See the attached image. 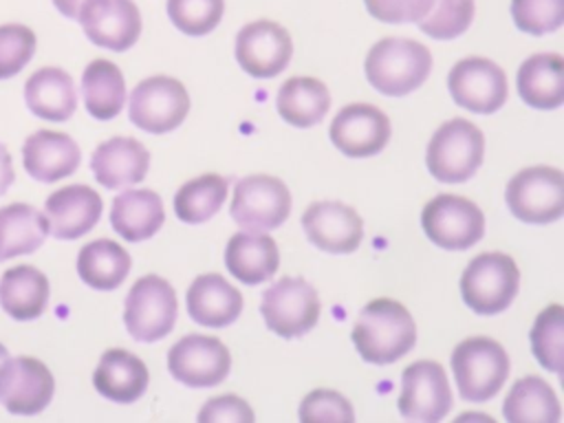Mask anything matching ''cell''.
I'll return each instance as SVG.
<instances>
[{
	"label": "cell",
	"mask_w": 564,
	"mask_h": 423,
	"mask_svg": "<svg viewBox=\"0 0 564 423\" xmlns=\"http://www.w3.org/2000/svg\"><path fill=\"white\" fill-rule=\"evenodd\" d=\"M350 337L361 359L386 366L412 350L416 326L401 302L377 297L359 311Z\"/></svg>",
	"instance_id": "cell-1"
},
{
	"label": "cell",
	"mask_w": 564,
	"mask_h": 423,
	"mask_svg": "<svg viewBox=\"0 0 564 423\" xmlns=\"http://www.w3.org/2000/svg\"><path fill=\"white\" fill-rule=\"evenodd\" d=\"M364 70L375 90L388 97H403L427 79L432 55L416 40L383 37L368 51Z\"/></svg>",
	"instance_id": "cell-2"
},
{
	"label": "cell",
	"mask_w": 564,
	"mask_h": 423,
	"mask_svg": "<svg viewBox=\"0 0 564 423\" xmlns=\"http://www.w3.org/2000/svg\"><path fill=\"white\" fill-rule=\"evenodd\" d=\"M485 154L480 128L467 119L441 123L427 143L425 163L430 174L443 183H463L476 174Z\"/></svg>",
	"instance_id": "cell-3"
},
{
	"label": "cell",
	"mask_w": 564,
	"mask_h": 423,
	"mask_svg": "<svg viewBox=\"0 0 564 423\" xmlns=\"http://www.w3.org/2000/svg\"><path fill=\"white\" fill-rule=\"evenodd\" d=\"M520 271L511 256L487 251L476 256L460 275L463 302L478 315H496L518 295Z\"/></svg>",
	"instance_id": "cell-4"
},
{
	"label": "cell",
	"mask_w": 564,
	"mask_h": 423,
	"mask_svg": "<svg viewBox=\"0 0 564 423\" xmlns=\"http://www.w3.org/2000/svg\"><path fill=\"white\" fill-rule=\"evenodd\" d=\"M458 394L465 401H489L509 377V355L491 337H469L452 352Z\"/></svg>",
	"instance_id": "cell-5"
},
{
	"label": "cell",
	"mask_w": 564,
	"mask_h": 423,
	"mask_svg": "<svg viewBox=\"0 0 564 423\" xmlns=\"http://www.w3.org/2000/svg\"><path fill=\"white\" fill-rule=\"evenodd\" d=\"M505 200L522 223L546 225L560 220L564 214V174L551 165L524 167L507 183Z\"/></svg>",
	"instance_id": "cell-6"
},
{
	"label": "cell",
	"mask_w": 564,
	"mask_h": 423,
	"mask_svg": "<svg viewBox=\"0 0 564 423\" xmlns=\"http://www.w3.org/2000/svg\"><path fill=\"white\" fill-rule=\"evenodd\" d=\"M178 315L176 291L172 284L159 275L139 278L126 295L123 322L132 339L156 341L165 337Z\"/></svg>",
	"instance_id": "cell-7"
},
{
	"label": "cell",
	"mask_w": 564,
	"mask_h": 423,
	"mask_svg": "<svg viewBox=\"0 0 564 423\" xmlns=\"http://www.w3.org/2000/svg\"><path fill=\"white\" fill-rule=\"evenodd\" d=\"M260 313L269 330L291 339L306 335L317 324L322 304L311 282L286 275L262 293Z\"/></svg>",
	"instance_id": "cell-8"
},
{
	"label": "cell",
	"mask_w": 564,
	"mask_h": 423,
	"mask_svg": "<svg viewBox=\"0 0 564 423\" xmlns=\"http://www.w3.org/2000/svg\"><path fill=\"white\" fill-rule=\"evenodd\" d=\"M425 236L441 249L474 247L485 234V216L476 203L456 194L434 196L421 212Z\"/></svg>",
	"instance_id": "cell-9"
},
{
	"label": "cell",
	"mask_w": 564,
	"mask_h": 423,
	"mask_svg": "<svg viewBox=\"0 0 564 423\" xmlns=\"http://www.w3.org/2000/svg\"><path fill=\"white\" fill-rule=\"evenodd\" d=\"M187 112L189 95L185 86L167 75H156L139 82L130 95V121L152 134H163L178 128L185 121Z\"/></svg>",
	"instance_id": "cell-10"
},
{
	"label": "cell",
	"mask_w": 564,
	"mask_h": 423,
	"mask_svg": "<svg viewBox=\"0 0 564 423\" xmlns=\"http://www.w3.org/2000/svg\"><path fill=\"white\" fill-rule=\"evenodd\" d=\"M231 218L247 231H269L280 227L291 212L289 187L269 174H251L236 183Z\"/></svg>",
	"instance_id": "cell-11"
},
{
	"label": "cell",
	"mask_w": 564,
	"mask_h": 423,
	"mask_svg": "<svg viewBox=\"0 0 564 423\" xmlns=\"http://www.w3.org/2000/svg\"><path fill=\"white\" fill-rule=\"evenodd\" d=\"M167 368L187 388H212L227 379L231 355L218 337L194 333L170 348Z\"/></svg>",
	"instance_id": "cell-12"
},
{
	"label": "cell",
	"mask_w": 564,
	"mask_h": 423,
	"mask_svg": "<svg viewBox=\"0 0 564 423\" xmlns=\"http://www.w3.org/2000/svg\"><path fill=\"white\" fill-rule=\"evenodd\" d=\"M452 408V390L441 364L423 359L410 364L401 375L399 412L410 421L436 423Z\"/></svg>",
	"instance_id": "cell-13"
},
{
	"label": "cell",
	"mask_w": 564,
	"mask_h": 423,
	"mask_svg": "<svg viewBox=\"0 0 564 423\" xmlns=\"http://www.w3.org/2000/svg\"><path fill=\"white\" fill-rule=\"evenodd\" d=\"M55 392L51 370L35 357H7L0 361V403L11 414L42 412Z\"/></svg>",
	"instance_id": "cell-14"
},
{
	"label": "cell",
	"mask_w": 564,
	"mask_h": 423,
	"mask_svg": "<svg viewBox=\"0 0 564 423\" xmlns=\"http://www.w3.org/2000/svg\"><path fill=\"white\" fill-rule=\"evenodd\" d=\"M452 99L471 112L491 115L507 101V75L487 57H465L449 70Z\"/></svg>",
	"instance_id": "cell-15"
},
{
	"label": "cell",
	"mask_w": 564,
	"mask_h": 423,
	"mask_svg": "<svg viewBox=\"0 0 564 423\" xmlns=\"http://www.w3.org/2000/svg\"><path fill=\"white\" fill-rule=\"evenodd\" d=\"M77 20L93 44L115 53L128 51L141 35V13L132 0H86Z\"/></svg>",
	"instance_id": "cell-16"
},
{
	"label": "cell",
	"mask_w": 564,
	"mask_h": 423,
	"mask_svg": "<svg viewBox=\"0 0 564 423\" xmlns=\"http://www.w3.org/2000/svg\"><path fill=\"white\" fill-rule=\"evenodd\" d=\"M293 55L289 31L271 20L245 24L236 35V59L253 77H275Z\"/></svg>",
	"instance_id": "cell-17"
},
{
	"label": "cell",
	"mask_w": 564,
	"mask_h": 423,
	"mask_svg": "<svg viewBox=\"0 0 564 423\" xmlns=\"http://www.w3.org/2000/svg\"><path fill=\"white\" fill-rule=\"evenodd\" d=\"M330 141L350 159H366L379 154L390 141L388 117L370 104L344 106L330 123Z\"/></svg>",
	"instance_id": "cell-18"
},
{
	"label": "cell",
	"mask_w": 564,
	"mask_h": 423,
	"mask_svg": "<svg viewBox=\"0 0 564 423\" xmlns=\"http://www.w3.org/2000/svg\"><path fill=\"white\" fill-rule=\"evenodd\" d=\"M306 238L328 253H352L364 238L359 214L339 200H319L306 207L302 216Z\"/></svg>",
	"instance_id": "cell-19"
},
{
	"label": "cell",
	"mask_w": 564,
	"mask_h": 423,
	"mask_svg": "<svg viewBox=\"0 0 564 423\" xmlns=\"http://www.w3.org/2000/svg\"><path fill=\"white\" fill-rule=\"evenodd\" d=\"M101 196L88 185H66L46 198L44 216L48 234L57 240H75L88 234L101 218Z\"/></svg>",
	"instance_id": "cell-20"
},
{
	"label": "cell",
	"mask_w": 564,
	"mask_h": 423,
	"mask_svg": "<svg viewBox=\"0 0 564 423\" xmlns=\"http://www.w3.org/2000/svg\"><path fill=\"white\" fill-rule=\"evenodd\" d=\"M150 152L132 137H112L99 143L90 156V170L99 185L121 189L145 178Z\"/></svg>",
	"instance_id": "cell-21"
},
{
	"label": "cell",
	"mask_w": 564,
	"mask_h": 423,
	"mask_svg": "<svg viewBox=\"0 0 564 423\" xmlns=\"http://www.w3.org/2000/svg\"><path fill=\"white\" fill-rule=\"evenodd\" d=\"M82 161L79 145L57 130H37L22 145V163L31 178L55 183L70 176Z\"/></svg>",
	"instance_id": "cell-22"
},
{
	"label": "cell",
	"mask_w": 564,
	"mask_h": 423,
	"mask_svg": "<svg viewBox=\"0 0 564 423\" xmlns=\"http://www.w3.org/2000/svg\"><path fill=\"white\" fill-rule=\"evenodd\" d=\"M278 245L264 231H238L225 247V267L238 282H267L278 271Z\"/></svg>",
	"instance_id": "cell-23"
},
{
	"label": "cell",
	"mask_w": 564,
	"mask_h": 423,
	"mask_svg": "<svg viewBox=\"0 0 564 423\" xmlns=\"http://www.w3.org/2000/svg\"><path fill=\"white\" fill-rule=\"evenodd\" d=\"M148 381L150 375L145 364L123 348L106 350L93 372V386L97 392L123 405L134 403L145 392Z\"/></svg>",
	"instance_id": "cell-24"
},
{
	"label": "cell",
	"mask_w": 564,
	"mask_h": 423,
	"mask_svg": "<svg viewBox=\"0 0 564 423\" xmlns=\"http://www.w3.org/2000/svg\"><path fill=\"white\" fill-rule=\"evenodd\" d=\"M240 291L218 273H203L187 289V313L203 326H229L240 315Z\"/></svg>",
	"instance_id": "cell-25"
},
{
	"label": "cell",
	"mask_w": 564,
	"mask_h": 423,
	"mask_svg": "<svg viewBox=\"0 0 564 423\" xmlns=\"http://www.w3.org/2000/svg\"><path fill=\"white\" fill-rule=\"evenodd\" d=\"M163 220V203L152 189H126L112 200L110 225L128 242L152 238L161 229Z\"/></svg>",
	"instance_id": "cell-26"
},
{
	"label": "cell",
	"mask_w": 564,
	"mask_h": 423,
	"mask_svg": "<svg viewBox=\"0 0 564 423\" xmlns=\"http://www.w3.org/2000/svg\"><path fill=\"white\" fill-rule=\"evenodd\" d=\"M24 101L44 121H66L77 108L73 77L55 66L40 68L24 84Z\"/></svg>",
	"instance_id": "cell-27"
},
{
	"label": "cell",
	"mask_w": 564,
	"mask_h": 423,
	"mask_svg": "<svg viewBox=\"0 0 564 423\" xmlns=\"http://www.w3.org/2000/svg\"><path fill=\"white\" fill-rule=\"evenodd\" d=\"M518 93L538 110L560 108L564 101V59L557 53H535L518 68Z\"/></svg>",
	"instance_id": "cell-28"
},
{
	"label": "cell",
	"mask_w": 564,
	"mask_h": 423,
	"mask_svg": "<svg viewBox=\"0 0 564 423\" xmlns=\"http://www.w3.org/2000/svg\"><path fill=\"white\" fill-rule=\"evenodd\" d=\"M48 304V280L31 267L18 264L0 278V306L15 322H31L44 313Z\"/></svg>",
	"instance_id": "cell-29"
},
{
	"label": "cell",
	"mask_w": 564,
	"mask_h": 423,
	"mask_svg": "<svg viewBox=\"0 0 564 423\" xmlns=\"http://www.w3.org/2000/svg\"><path fill=\"white\" fill-rule=\"evenodd\" d=\"M48 236L46 216L26 203H11L0 207V262L33 253Z\"/></svg>",
	"instance_id": "cell-30"
},
{
	"label": "cell",
	"mask_w": 564,
	"mask_h": 423,
	"mask_svg": "<svg viewBox=\"0 0 564 423\" xmlns=\"http://www.w3.org/2000/svg\"><path fill=\"white\" fill-rule=\"evenodd\" d=\"M280 117L295 128H311L319 123L330 108V93L324 82L315 77L286 79L275 97Z\"/></svg>",
	"instance_id": "cell-31"
},
{
	"label": "cell",
	"mask_w": 564,
	"mask_h": 423,
	"mask_svg": "<svg viewBox=\"0 0 564 423\" xmlns=\"http://www.w3.org/2000/svg\"><path fill=\"white\" fill-rule=\"evenodd\" d=\"M502 412L511 423H557L562 414L553 388L538 375L522 377L511 386Z\"/></svg>",
	"instance_id": "cell-32"
},
{
	"label": "cell",
	"mask_w": 564,
	"mask_h": 423,
	"mask_svg": "<svg viewBox=\"0 0 564 423\" xmlns=\"http://www.w3.org/2000/svg\"><path fill=\"white\" fill-rule=\"evenodd\" d=\"M82 95L90 117L108 121L117 117L126 101V79L110 59H93L82 75Z\"/></svg>",
	"instance_id": "cell-33"
},
{
	"label": "cell",
	"mask_w": 564,
	"mask_h": 423,
	"mask_svg": "<svg viewBox=\"0 0 564 423\" xmlns=\"http://www.w3.org/2000/svg\"><path fill=\"white\" fill-rule=\"evenodd\" d=\"M130 271V253L115 240L99 238L79 249L77 273L79 278L97 289L112 291L117 289Z\"/></svg>",
	"instance_id": "cell-34"
},
{
	"label": "cell",
	"mask_w": 564,
	"mask_h": 423,
	"mask_svg": "<svg viewBox=\"0 0 564 423\" xmlns=\"http://www.w3.org/2000/svg\"><path fill=\"white\" fill-rule=\"evenodd\" d=\"M229 181L220 174H203L187 181L174 196V212L183 223L200 225L209 220L225 203Z\"/></svg>",
	"instance_id": "cell-35"
},
{
	"label": "cell",
	"mask_w": 564,
	"mask_h": 423,
	"mask_svg": "<svg viewBox=\"0 0 564 423\" xmlns=\"http://www.w3.org/2000/svg\"><path fill=\"white\" fill-rule=\"evenodd\" d=\"M531 350L535 359L551 372H560L564 364V308L549 304L533 322Z\"/></svg>",
	"instance_id": "cell-36"
},
{
	"label": "cell",
	"mask_w": 564,
	"mask_h": 423,
	"mask_svg": "<svg viewBox=\"0 0 564 423\" xmlns=\"http://www.w3.org/2000/svg\"><path fill=\"white\" fill-rule=\"evenodd\" d=\"M474 9V0H434L432 9L416 24L434 40H454L469 29Z\"/></svg>",
	"instance_id": "cell-37"
},
{
	"label": "cell",
	"mask_w": 564,
	"mask_h": 423,
	"mask_svg": "<svg viewBox=\"0 0 564 423\" xmlns=\"http://www.w3.org/2000/svg\"><path fill=\"white\" fill-rule=\"evenodd\" d=\"M225 11V0H167V15L172 24L185 35L212 33Z\"/></svg>",
	"instance_id": "cell-38"
},
{
	"label": "cell",
	"mask_w": 564,
	"mask_h": 423,
	"mask_svg": "<svg viewBox=\"0 0 564 423\" xmlns=\"http://www.w3.org/2000/svg\"><path fill=\"white\" fill-rule=\"evenodd\" d=\"M511 18L522 33L546 35L564 22V0H511Z\"/></svg>",
	"instance_id": "cell-39"
},
{
	"label": "cell",
	"mask_w": 564,
	"mask_h": 423,
	"mask_svg": "<svg viewBox=\"0 0 564 423\" xmlns=\"http://www.w3.org/2000/svg\"><path fill=\"white\" fill-rule=\"evenodd\" d=\"M35 33L26 24H0V79L18 75L35 53Z\"/></svg>",
	"instance_id": "cell-40"
},
{
	"label": "cell",
	"mask_w": 564,
	"mask_h": 423,
	"mask_svg": "<svg viewBox=\"0 0 564 423\" xmlns=\"http://www.w3.org/2000/svg\"><path fill=\"white\" fill-rule=\"evenodd\" d=\"M300 421L304 423H315V421H339V423H350L355 421L352 405L348 399L335 390H313L304 397L300 405Z\"/></svg>",
	"instance_id": "cell-41"
},
{
	"label": "cell",
	"mask_w": 564,
	"mask_h": 423,
	"mask_svg": "<svg viewBox=\"0 0 564 423\" xmlns=\"http://www.w3.org/2000/svg\"><path fill=\"white\" fill-rule=\"evenodd\" d=\"M434 0H364L368 13L388 24L419 22L432 9Z\"/></svg>",
	"instance_id": "cell-42"
},
{
	"label": "cell",
	"mask_w": 564,
	"mask_h": 423,
	"mask_svg": "<svg viewBox=\"0 0 564 423\" xmlns=\"http://www.w3.org/2000/svg\"><path fill=\"white\" fill-rule=\"evenodd\" d=\"M253 410L249 408V403L236 394H223V397H214L209 399L203 410L198 412V421L200 423H251Z\"/></svg>",
	"instance_id": "cell-43"
},
{
	"label": "cell",
	"mask_w": 564,
	"mask_h": 423,
	"mask_svg": "<svg viewBox=\"0 0 564 423\" xmlns=\"http://www.w3.org/2000/svg\"><path fill=\"white\" fill-rule=\"evenodd\" d=\"M13 178H15V172H13L11 154H9V150L0 143V196L11 187Z\"/></svg>",
	"instance_id": "cell-44"
},
{
	"label": "cell",
	"mask_w": 564,
	"mask_h": 423,
	"mask_svg": "<svg viewBox=\"0 0 564 423\" xmlns=\"http://www.w3.org/2000/svg\"><path fill=\"white\" fill-rule=\"evenodd\" d=\"M84 2H86V0H53L55 9H57L64 18H68V20H77L79 9H82Z\"/></svg>",
	"instance_id": "cell-45"
},
{
	"label": "cell",
	"mask_w": 564,
	"mask_h": 423,
	"mask_svg": "<svg viewBox=\"0 0 564 423\" xmlns=\"http://www.w3.org/2000/svg\"><path fill=\"white\" fill-rule=\"evenodd\" d=\"M7 357H9V350L0 344V361H2V359H7Z\"/></svg>",
	"instance_id": "cell-46"
}]
</instances>
